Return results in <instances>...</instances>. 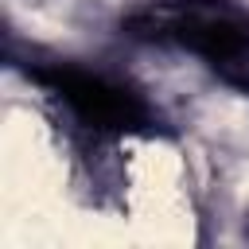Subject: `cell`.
<instances>
[{
	"mask_svg": "<svg viewBox=\"0 0 249 249\" xmlns=\"http://www.w3.org/2000/svg\"><path fill=\"white\" fill-rule=\"evenodd\" d=\"M121 35L191 54L226 89L249 97V8L241 0H140L121 16Z\"/></svg>",
	"mask_w": 249,
	"mask_h": 249,
	"instance_id": "6da1fadb",
	"label": "cell"
},
{
	"mask_svg": "<svg viewBox=\"0 0 249 249\" xmlns=\"http://www.w3.org/2000/svg\"><path fill=\"white\" fill-rule=\"evenodd\" d=\"M8 62L23 70V78L35 82L54 105H62L70 124L82 128L89 140H124V136L163 132V117L152 105V97L121 74H109L78 58H43V54H27V62L19 58H8Z\"/></svg>",
	"mask_w": 249,
	"mask_h": 249,
	"instance_id": "7a4b0ae2",
	"label": "cell"
},
{
	"mask_svg": "<svg viewBox=\"0 0 249 249\" xmlns=\"http://www.w3.org/2000/svg\"><path fill=\"white\" fill-rule=\"evenodd\" d=\"M245 237H249V214H245Z\"/></svg>",
	"mask_w": 249,
	"mask_h": 249,
	"instance_id": "3957f363",
	"label": "cell"
}]
</instances>
